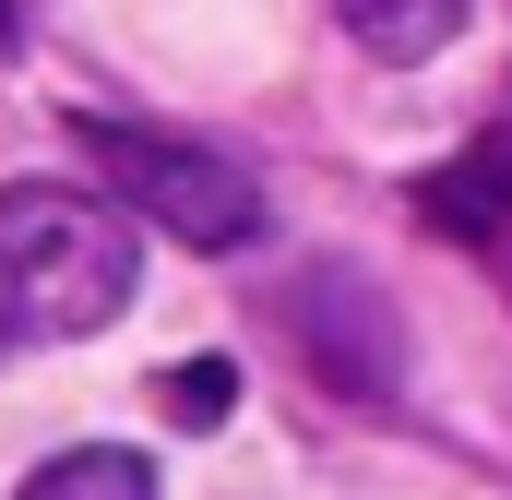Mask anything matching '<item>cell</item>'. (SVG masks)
Listing matches in <instances>:
<instances>
[{"instance_id":"obj_5","label":"cell","mask_w":512,"mask_h":500,"mask_svg":"<svg viewBox=\"0 0 512 500\" xmlns=\"http://www.w3.org/2000/svg\"><path fill=\"white\" fill-rule=\"evenodd\" d=\"M12 500H155V465H143V453H120V441H84V453L36 465Z\"/></svg>"},{"instance_id":"obj_2","label":"cell","mask_w":512,"mask_h":500,"mask_svg":"<svg viewBox=\"0 0 512 500\" xmlns=\"http://www.w3.org/2000/svg\"><path fill=\"white\" fill-rule=\"evenodd\" d=\"M72 143L108 167V191L143 227H167V239H191V250H251L262 239V179L239 155L179 143V131H131V120H72Z\"/></svg>"},{"instance_id":"obj_7","label":"cell","mask_w":512,"mask_h":500,"mask_svg":"<svg viewBox=\"0 0 512 500\" xmlns=\"http://www.w3.org/2000/svg\"><path fill=\"white\" fill-rule=\"evenodd\" d=\"M227 405H239V370H227V358H179V370H167V417H179V429H215Z\"/></svg>"},{"instance_id":"obj_4","label":"cell","mask_w":512,"mask_h":500,"mask_svg":"<svg viewBox=\"0 0 512 500\" xmlns=\"http://www.w3.org/2000/svg\"><path fill=\"white\" fill-rule=\"evenodd\" d=\"M465 12H477V0H334V24H346L370 60H393V72H405V60H441V48L465 36Z\"/></svg>"},{"instance_id":"obj_1","label":"cell","mask_w":512,"mask_h":500,"mask_svg":"<svg viewBox=\"0 0 512 500\" xmlns=\"http://www.w3.org/2000/svg\"><path fill=\"white\" fill-rule=\"evenodd\" d=\"M143 286L120 203L72 191V179H12L0 191V322L12 334H108Z\"/></svg>"},{"instance_id":"obj_9","label":"cell","mask_w":512,"mask_h":500,"mask_svg":"<svg viewBox=\"0 0 512 500\" xmlns=\"http://www.w3.org/2000/svg\"><path fill=\"white\" fill-rule=\"evenodd\" d=\"M0 334H12V322H0Z\"/></svg>"},{"instance_id":"obj_8","label":"cell","mask_w":512,"mask_h":500,"mask_svg":"<svg viewBox=\"0 0 512 500\" xmlns=\"http://www.w3.org/2000/svg\"><path fill=\"white\" fill-rule=\"evenodd\" d=\"M0 60H12V0H0Z\"/></svg>"},{"instance_id":"obj_6","label":"cell","mask_w":512,"mask_h":500,"mask_svg":"<svg viewBox=\"0 0 512 500\" xmlns=\"http://www.w3.org/2000/svg\"><path fill=\"white\" fill-rule=\"evenodd\" d=\"M429 203H441L453 227H477V239H489V215H512V120L489 131V143H477V155H465V167H453Z\"/></svg>"},{"instance_id":"obj_3","label":"cell","mask_w":512,"mask_h":500,"mask_svg":"<svg viewBox=\"0 0 512 500\" xmlns=\"http://www.w3.org/2000/svg\"><path fill=\"white\" fill-rule=\"evenodd\" d=\"M274 322H286L298 370L322 381V393L382 405L393 381H405V322H393V298L358 274V262H310V274H286V286H274Z\"/></svg>"}]
</instances>
